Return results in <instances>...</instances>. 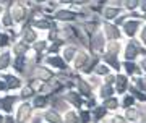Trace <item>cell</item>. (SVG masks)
I'll use <instances>...</instances> for the list:
<instances>
[{"mask_svg":"<svg viewBox=\"0 0 146 123\" xmlns=\"http://www.w3.org/2000/svg\"><path fill=\"white\" fill-rule=\"evenodd\" d=\"M11 15H13V18H15L16 21H21L25 16H26V10H25L21 5H13L11 7Z\"/></svg>","mask_w":146,"mask_h":123,"instance_id":"1","label":"cell"},{"mask_svg":"<svg viewBox=\"0 0 146 123\" xmlns=\"http://www.w3.org/2000/svg\"><path fill=\"white\" fill-rule=\"evenodd\" d=\"M29 105L28 104H23L20 107V110H18V122L20 123H23V122H26L28 120V117H29Z\"/></svg>","mask_w":146,"mask_h":123,"instance_id":"2","label":"cell"},{"mask_svg":"<svg viewBox=\"0 0 146 123\" xmlns=\"http://www.w3.org/2000/svg\"><path fill=\"white\" fill-rule=\"evenodd\" d=\"M138 24H140V23H138L136 20L127 21L125 24H123V28H125V32L128 34V36H133V34L136 32V28H138Z\"/></svg>","mask_w":146,"mask_h":123,"instance_id":"3","label":"cell"},{"mask_svg":"<svg viewBox=\"0 0 146 123\" xmlns=\"http://www.w3.org/2000/svg\"><path fill=\"white\" fill-rule=\"evenodd\" d=\"M57 18H58V20H63V21H70V20L75 18V13L67 11V10H58L57 11Z\"/></svg>","mask_w":146,"mask_h":123,"instance_id":"4","label":"cell"},{"mask_svg":"<svg viewBox=\"0 0 146 123\" xmlns=\"http://www.w3.org/2000/svg\"><path fill=\"white\" fill-rule=\"evenodd\" d=\"M13 104H15V97H7V99H2L0 105H2V108H3V110L10 112V110H11V105H13Z\"/></svg>","mask_w":146,"mask_h":123,"instance_id":"5","label":"cell"},{"mask_svg":"<svg viewBox=\"0 0 146 123\" xmlns=\"http://www.w3.org/2000/svg\"><path fill=\"white\" fill-rule=\"evenodd\" d=\"M106 32H107V36H109L110 39L119 37V29H117L115 26H112V24H107V26H106Z\"/></svg>","mask_w":146,"mask_h":123,"instance_id":"6","label":"cell"},{"mask_svg":"<svg viewBox=\"0 0 146 123\" xmlns=\"http://www.w3.org/2000/svg\"><path fill=\"white\" fill-rule=\"evenodd\" d=\"M136 54H138V49H136L135 44H130V46L127 47V54H125V57L128 58V60H130V58H135Z\"/></svg>","mask_w":146,"mask_h":123,"instance_id":"7","label":"cell"},{"mask_svg":"<svg viewBox=\"0 0 146 123\" xmlns=\"http://www.w3.org/2000/svg\"><path fill=\"white\" fill-rule=\"evenodd\" d=\"M119 13H120V10L119 8H110V7H107L104 10V16L106 18H115V16H119Z\"/></svg>","mask_w":146,"mask_h":123,"instance_id":"8","label":"cell"},{"mask_svg":"<svg viewBox=\"0 0 146 123\" xmlns=\"http://www.w3.org/2000/svg\"><path fill=\"white\" fill-rule=\"evenodd\" d=\"M49 63L54 65V67H57V68H65V63H63V60L60 57H50L49 58Z\"/></svg>","mask_w":146,"mask_h":123,"instance_id":"9","label":"cell"},{"mask_svg":"<svg viewBox=\"0 0 146 123\" xmlns=\"http://www.w3.org/2000/svg\"><path fill=\"white\" fill-rule=\"evenodd\" d=\"M46 118L50 123H62V120H60V117H58V113H55V112H47Z\"/></svg>","mask_w":146,"mask_h":123,"instance_id":"10","label":"cell"},{"mask_svg":"<svg viewBox=\"0 0 146 123\" xmlns=\"http://www.w3.org/2000/svg\"><path fill=\"white\" fill-rule=\"evenodd\" d=\"M125 86H127V78L125 76H119V79H117V89H119V92L123 91Z\"/></svg>","mask_w":146,"mask_h":123,"instance_id":"11","label":"cell"},{"mask_svg":"<svg viewBox=\"0 0 146 123\" xmlns=\"http://www.w3.org/2000/svg\"><path fill=\"white\" fill-rule=\"evenodd\" d=\"M106 62H109L110 65H112V67L114 68H117V70H119V62L115 60V57H114V54H109V55H106Z\"/></svg>","mask_w":146,"mask_h":123,"instance_id":"12","label":"cell"},{"mask_svg":"<svg viewBox=\"0 0 146 123\" xmlns=\"http://www.w3.org/2000/svg\"><path fill=\"white\" fill-rule=\"evenodd\" d=\"M138 5H140V0H125V7L128 10H135Z\"/></svg>","mask_w":146,"mask_h":123,"instance_id":"13","label":"cell"},{"mask_svg":"<svg viewBox=\"0 0 146 123\" xmlns=\"http://www.w3.org/2000/svg\"><path fill=\"white\" fill-rule=\"evenodd\" d=\"M8 62H10V54H3L0 57V68H7Z\"/></svg>","mask_w":146,"mask_h":123,"instance_id":"14","label":"cell"},{"mask_svg":"<svg viewBox=\"0 0 146 123\" xmlns=\"http://www.w3.org/2000/svg\"><path fill=\"white\" fill-rule=\"evenodd\" d=\"M23 65H25V57L20 55L18 58H16V62H15V68L18 70V71H23Z\"/></svg>","mask_w":146,"mask_h":123,"instance_id":"15","label":"cell"},{"mask_svg":"<svg viewBox=\"0 0 146 123\" xmlns=\"http://www.w3.org/2000/svg\"><path fill=\"white\" fill-rule=\"evenodd\" d=\"M26 50H28V46H26V44H18V46H15V52L18 54V55H23Z\"/></svg>","mask_w":146,"mask_h":123,"instance_id":"16","label":"cell"},{"mask_svg":"<svg viewBox=\"0 0 146 123\" xmlns=\"http://www.w3.org/2000/svg\"><path fill=\"white\" fill-rule=\"evenodd\" d=\"M68 101H72V102L75 104V105H78V107H80V104H81V99H80L76 94H73V92L72 94H68Z\"/></svg>","mask_w":146,"mask_h":123,"instance_id":"17","label":"cell"},{"mask_svg":"<svg viewBox=\"0 0 146 123\" xmlns=\"http://www.w3.org/2000/svg\"><path fill=\"white\" fill-rule=\"evenodd\" d=\"M36 39V34H34V31H28L26 34H25V41L26 42H33Z\"/></svg>","mask_w":146,"mask_h":123,"instance_id":"18","label":"cell"},{"mask_svg":"<svg viewBox=\"0 0 146 123\" xmlns=\"http://www.w3.org/2000/svg\"><path fill=\"white\" fill-rule=\"evenodd\" d=\"M104 107L115 108V107H117V101H115V99H107V101H106V104H104Z\"/></svg>","mask_w":146,"mask_h":123,"instance_id":"19","label":"cell"},{"mask_svg":"<svg viewBox=\"0 0 146 123\" xmlns=\"http://www.w3.org/2000/svg\"><path fill=\"white\" fill-rule=\"evenodd\" d=\"M78 86H80V89H81L84 94H89V86H88L84 81H81V79H80V81H78Z\"/></svg>","mask_w":146,"mask_h":123,"instance_id":"20","label":"cell"},{"mask_svg":"<svg viewBox=\"0 0 146 123\" xmlns=\"http://www.w3.org/2000/svg\"><path fill=\"white\" fill-rule=\"evenodd\" d=\"M84 62H86V55L84 54H80V57H78V60H76V67H83L84 65Z\"/></svg>","mask_w":146,"mask_h":123,"instance_id":"21","label":"cell"},{"mask_svg":"<svg viewBox=\"0 0 146 123\" xmlns=\"http://www.w3.org/2000/svg\"><path fill=\"white\" fill-rule=\"evenodd\" d=\"M37 75H39L42 79H49V78L52 76V75H50L49 71H46V70H39V71H37Z\"/></svg>","mask_w":146,"mask_h":123,"instance_id":"22","label":"cell"},{"mask_svg":"<svg viewBox=\"0 0 146 123\" xmlns=\"http://www.w3.org/2000/svg\"><path fill=\"white\" fill-rule=\"evenodd\" d=\"M10 83H8V87H18L20 86V79H16V78H8Z\"/></svg>","mask_w":146,"mask_h":123,"instance_id":"23","label":"cell"},{"mask_svg":"<svg viewBox=\"0 0 146 123\" xmlns=\"http://www.w3.org/2000/svg\"><path fill=\"white\" fill-rule=\"evenodd\" d=\"M73 54H75V49H73V47H70V49H67V50H65V58H67V62L72 60Z\"/></svg>","mask_w":146,"mask_h":123,"instance_id":"24","label":"cell"},{"mask_svg":"<svg viewBox=\"0 0 146 123\" xmlns=\"http://www.w3.org/2000/svg\"><path fill=\"white\" fill-rule=\"evenodd\" d=\"M125 68H127V71L128 73H135L136 71V67L133 65V63H130V62H127L125 63Z\"/></svg>","mask_w":146,"mask_h":123,"instance_id":"25","label":"cell"},{"mask_svg":"<svg viewBox=\"0 0 146 123\" xmlns=\"http://www.w3.org/2000/svg\"><path fill=\"white\" fill-rule=\"evenodd\" d=\"M67 123H76V115L75 113H67Z\"/></svg>","mask_w":146,"mask_h":123,"instance_id":"26","label":"cell"},{"mask_svg":"<svg viewBox=\"0 0 146 123\" xmlns=\"http://www.w3.org/2000/svg\"><path fill=\"white\" fill-rule=\"evenodd\" d=\"M107 71H109V68L106 67V65H99L98 67V73L99 75H107Z\"/></svg>","mask_w":146,"mask_h":123,"instance_id":"27","label":"cell"},{"mask_svg":"<svg viewBox=\"0 0 146 123\" xmlns=\"http://www.w3.org/2000/svg\"><path fill=\"white\" fill-rule=\"evenodd\" d=\"M34 24H36L37 28H50V24H49L47 21H36Z\"/></svg>","mask_w":146,"mask_h":123,"instance_id":"28","label":"cell"},{"mask_svg":"<svg viewBox=\"0 0 146 123\" xmlns=\"http://www.w3.org/2000/svg\"><path fill=\"white\" fill-rule=\"evenodd\" d=\"M112 94V89H110L109 86H106L104 89H102V97H107V96H110Z\"/></svg>","mask_w":146,"mask_h":123,"instance_id":"29","label":"cell"},{"mask_svg":"<svg viewBox=\"0 0 146 123\" xmlns=\"http://www.w3.org/2000/svg\"><path fill=\"white\" fill-rule=\"evenodd\" d=\"M106 113V107H101V108H98L96 110V118H101L102 115Z\"/></svg>","mask_w":146,"mask_h":123,"instance_id":"30","label":"cell"},{"mask_svg":"<svg viewBox=\"0 0 146 123\" xmlns=\"http://www.w3.org/2000/svg\"><path fill=\"white\" fill-rule=\"evenodd\" d=\"M119 49H120L119 44H114V42H112V44H109V50L110 52H119Z\"/></svg>","mask_w":146,"mask_h":123,"instance_id":"31","label":"cell"},{"mask_svg":"<svg viewBox=\"0 0 146 123\" xmlns=\"http://www.w3.org/2000/svg\"><path fill=\"white\" fill-rule=\"evenodd\" d=\"M33 94V87L29 86V87H25V89H23V96H25V97H28V96H31Z\"/></svg>","mask_w":146,"mask_h":123,"instance_id":"32","label":"cell"},{"mask_svg":"<svg viewBox=\"0 0 146 123\" xmlns=\"http://www.w3.org/2000/svg\"><path fill=\"white\" fill-rule=\"evenodd\" d=\"M34 104H36L37 107H41V105H44V104H46V99H44V97H37L36 101H34Z\"/></svg>","mask_w":146,"mask_h":123,"instance_id":"33","label":"cell"},{"mask_svg":"<svg viewBox=\"0 0 146 123\" xmlns=\"http://www.w3.org/2000/svg\"><path fill=\"white\" fill-rule=\"evenodd\" d=\"M3 24H7V26H10V24H11V18H10V15H5V18H3Z\"/></svg>","mask_w":146,"mask_h":123,"instance_id":"34","label":"cell"},{"mask_svg":"<svg viewBox=\"0 0 146 123\" xmlns=\"http://www.w3.org/2000/svg\"><path fill=\"white\" fill-rule=\"evenodd\" d=\"M7 41H8V37H7V36H2V34H0V47H2V46H5Z\"/></svg>","mask_w":146,"mask_h":123,"instance_id":"35","label":"cell"},{"mask_svg":"<svg viewBox=\"0 0 146 123\" xmlns=\"http://www.w3.org/2000/svg\"><path fill=\"white\" fill-rule=\"evenodd\" d=\"M127 117H128V118H131V120H133V118L136 117V112H135V110H128V112H127Z\"/></svg>","mask_w":146,"mask_h":123,"instance_id":"36","label":"cell"},{"mask_svg":"<svg viewBox=\"0 0 146 123\" xmlns=\"http://www.w3.org/2000/svg\"><path fill=\"white\" fill-rule=\"evenodd\" d=\"M81 118H83V120H81L83 123H86V122H88V118H89L88 112H81Z\"/></svg>","mask_w":146,"mask_h":123,"instance_id":"37","label":"cell"},{"mask_svg":"<svg viewBox=\"0 0 146 123\" xmlns=\"http://www.w3.org/2000/svg\"><path fill=\"white\" fill-rule=\"evenodd\" d=\"M131 92H133V94H135V96H136V97H138V99H141V101L145 99V96H143V94H140V92L136 91V89H131Z\"/></svg>","mask_w":146,"mask_h":123,"instance_id":"38","label":"cell"},{"mask_svg":"<svg viewBox=\"0 0 146 123\" xmlns=\"http://www.w3.org/2000/svg\"><path fill=\"white\" fill-rule=\"evenodd\" d=\"M136 84H138V87H140V89H145V84H143V79H136Z\"/></svg>","mask_w":146,"mask_h":123,"instance_id":"39","label":"cell"},{"mask_svg":"<svg viewBox=\"0 0 146 123\" xmlns=\"http://www.w3.org/2000/svg\"><path fill=\"white\" fill-rule=\"evenodd\" d=\"M44 47H46V44H44V42H41V44H36V49H37V50H42Z\"/></svg>","mask_w":146,"mask_h":123,"instance_id":"40","label":"cell"},{"mask_svg":"<svg viewBox=\"0 0 146 123\" xmlns=\"http://www.w3.org/2000/svg\"><path fill=\"white\" fill-rule=\"evenodd\" d=\"M131 102H133V97H127L125 99V105H130Z\"/></svg>","mask_w":146,"mask_h":123,"instance_id":"41","label":"cell"},{"mask_svg":"<svg viewBox=\"0 0 146 123\" xmlns=\"http://www.w3.org/2000/svg\"><path fill=\"white\" fill-rule=\"evenodd\" d=\"M114 123H123V120H122V118H114Z\"/></svg>","mask_w":146,"mask_h":123,"instance_id":"42","label":"cell"},{"mask_svg":"<svg viewBox=\"0 0 146 123\" xmlns=\"http://www.w3.org/2000/svg\"><path fill=\"white\" fill-rule=\"evenodd\" d=\"M112 81H114V78H112V76H107V84H110Z\"/></svg>","mask_w":146,"mask_h":123,"instance_id":"43","label":"cell"},{"mask_svg":"<svg viewBox=\"0 0 146 123\" xmlns=\"http://www.w3.org/2000/svg\"><path fill=\"white\" fill-rule=\"evenodd\" d=\"M73 0H60V3H72Z\"/></svg>","mask_w":146,"mask_h":123,"instance_id":"44","label":"cell"},{"mask_svg":"<svg viewBox=\"0 0 146 123\" xmlns=\"http://www.w3.org/2000/svg\"><path fill=\"white\" fill-rule=\"evenodd\" d=\"M7 123H15V122H13V118H7Z\"/></svg>","mask_w":146,"mask_h":123,"instance_id":"45","label":"cell"},{"mask_svg":"<svg viewBox=\"0 0 146 123\" xmlns=\"http://www.w3.org/2000/svg\"><path fill=\"white\" fill-rule=\"evenodd\" d=\"M3 87H5V84H3V83H0V89H3Z\"/></svg>","mask_w":146,"mask_h":123,"instance_id":"46","label":"cell"},{"mask_svg":"<svg viewBox=\"0 0 146 123\" xmlns=\"http://www.w3.org/2000/svg\"><path fill=\"white\" fill-rule=\"evenodd\" d=\"M78 2H80V3H81V2H84V0H78Z\"/></svg>","mask_w":146,"mask_h":123,"instance_id":"47","label":"cell"},{"mask_svg":"<svg viewBox=\"0 0 146 123\" xmlns=\"http://www.w3.org/2000/svg\"><path fill=\"white\" fill-rule=\"evenodd\" d=\"M0 13H2V5H0Z\"/></svg>","mask_w":146,"mask_h":123,"instance_id":"48","label":"cell"},{"mask_svg":"<svg viewBox=\"0 0 146 123\" xmlns=\"http://www.w3.org/2000/svg\"><path fill=\"white\" fill-rule=\"evenodd\" d=\"M36 2H44V0H36Z\"/></svg>","mask_w":146,"mask_h":123,"instance_id":"49","label":"cell"},{"mask_svg":"<svg viewBox=\"0 0 146 123\" xmlns=\"http://www.w3.org/2000/svg\"><path fill=\"white\" fill-rule=\"evenodd\" d=\"M2 120H3V118H2V117H0V122H2Z\"/></svg>","mask_w":146,"mask_h":123,"instance_id":"50","label":"cell"}]
</instances>
